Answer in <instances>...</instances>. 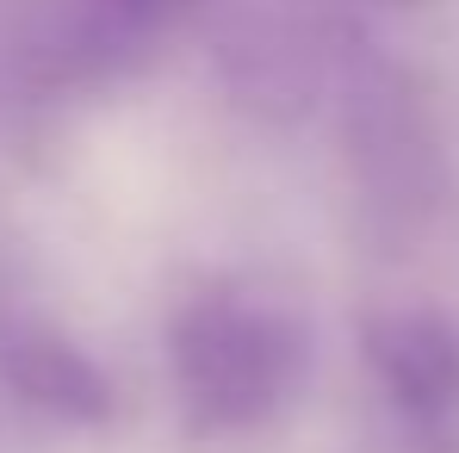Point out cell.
<instances>
[{
	"label": "cell",
	"instance_id": "1",
	"mask_svg": "<svg viewBox=\"0 0 459 453\" xmlns=\"http://www.w3.org/2000/svg\"><path fill=\"white\" fill-rule=\"evenodd\" d=\"M299 373V335L248 292H199L174 323V385L199 435L261 429Z\"/></svg>",
	"mask_w": 459,
	"mask_h": 453
},
{
	"label": "cell",
	"instance_id": "2",
	"mask_svg": "<svg viewBox=\"0 0 459 453\" xmlns=\"http://www.w3.org/2000/svg\"><path fill=\"white\" fill-rule=\"evenodd\" d=\"M373 373L422 453H459V335L441 317L397 310L373 323Z\"/></svg>",
	"mask_w": 459,
	"mask_h": 453
}]
</instances>
